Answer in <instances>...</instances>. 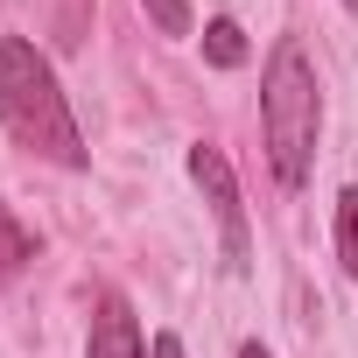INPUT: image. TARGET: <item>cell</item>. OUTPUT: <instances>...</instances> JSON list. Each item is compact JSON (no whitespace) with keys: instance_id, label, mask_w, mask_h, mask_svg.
I'll return each instance as SVG.
<instances>
[{"instance_id":"cell-1","label":"cell","mask_w":358,"mask_h":358,"mask_svg":"<svg viewBox=\"0 0 358 358\" xmlns=\"http://www.w3.org/2000/svg\"><path fill=\"white\" fill-rule=\"evenodd\" d=\"M0 127L36 162H57V169H85L92 162L50 57L36 43H22V36H0Z\"/></svg>"},{"instance_id":"cell-2","label":"cell","mask_w":358,"mask_h":358,"mask_svg":"<svg viewBox=\"0 0 358 358\" xmlns=\"http://www.w3.org/2000/svg\"><path fill=\"white\" fill-rule=\"evenodd\" d=\"M316 127H323V92H316V71H309L302 43H274L267 78H260V134H267V162H274V176H281L288 190L309 176Z\"/></svg>"},{"instance_id":"cell-3","label":"cell","mask_w":358,"mask_h":358,"mask_svg":"<svg viewBox=\"0 0 358 358\" xmlns=\"http://www.w3.org/2000/svg\"><path fill=\"white\" fill-rule=\"evenodd\" d=\"M190 183L204 190V204H211V218H218V239H225V267L232 274H246L253 267V239H246V204H239V183H232V162L218 155V148H190Z\"/></svg>"},{"instance_id":"cell-4","label":"cell","mask_w":358,"mask_h":358,"mask_svg":"<svg viewBox=\"0 0 358 358\" xmlns=\"http://www.w3.org/2000/svg\"><path fill=\"white\" fill-rule=\"evenodd\" d=\"M141 351H148V337H141V323H134V302H127L120 288H106V295H99V316H92L85 358H141Z\"/></svg>"},{"instance_id":"cell-5","label":"cell","mask_w":358,"mask_h":358,"mask_svg":"<svg viewBox=\"0 0 358 358\" xmlns=\"http://www.w3.org/2000/svg\"><path fill=\"white\" fill-rule=\"evenodd\" d=\"M204 57H211L218 71H239V64H246V36H239V22H211V29H204Z\"/></svg>"},{"instance_id":"cell-6","label":"cell","mask_w":358,"mask_h":358,"mask_svg":"<svg viewBox=\"0 0 358 358\" xmlns=\"http://www.w3.org/2000/svg\"><path fill=\"white\" fill-rule=\"evenodd\" d=\"M337 260L358 281V190H337Z\"/></svg>"},{"instance_id":"cell-7","label":"cell","mask_w":358,"mask_h":358,"mask_svg":"<svg viewBox=\"0 0 358 358\" xmlns=\"http://www.w3.org/2000/svg\"><path fill=\"white\" fill-rule=\"evenodd\" d=\"M22 260H36V239H29L8 211H0V281H15V274H22Z\"/></svg>"},{"instance_id":"cell-8","label":"cell","mask_w":358,"mask_h":358,"mask_svg":"<svg viewBox=\"0 0 358 358\" xmlns=\"http://www.w3.org/2000/svg\"><path fill=\"white\" fill-rule=\"evenodd\" d=\"M141 8H148V22L162 36H190V8H183V0H141Z\"/></svg>"},{"instance_id":"cell-9","label":"cell","mask_w":358,"mask_h":358,"mask_svg":"<svg viewBox=\"0 0 358 358\" xmlns=\"http://www.w3.org/2000/svg\"><path fill=\"white\" fill-rule=\"evenodd\" d=\"M155 358H183V344H176V337L162 330V337H155Z\"/></svg>"},{"instance_id":"cell-10","label":"cell","mask_w":358,"mask_h":358,"mask_svg":"<svg viewBox=\"0 0 358 358\" xmlns=\"http://www.w3.org/2000/svg\"><path fill=\"white\" fill-rule=\"evenodd\" d=\"M344 8H351V15H358V0H344Z\"/></svg>"}]
</instances>
